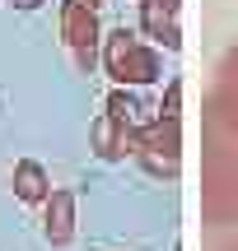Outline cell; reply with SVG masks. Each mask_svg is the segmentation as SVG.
<instances>
[{"mask_svg": "<svg viewBox=\"0 0 238 251\" xmlns=\"http://www.w3.org/2000/svg\"><path fill=\"white\" fill-rule=\"evenodd\" d=\"M201 219L215 228H238V47L224 51L206 98Z\"/></svg>", "mask_w": 238, "mask_h": 251, "instance_id": "obj_1", "label": "cell"}, {"mask_svg": "<svg viewBox=\"0 0 238 251\" xmlns=\"http://www.w3.org/2000/svg\"><path fill=\"white\" fill-rule=\"evenodd\" d=\"M98 61H103V70L112 75L117 89H140V84H154L159 75H164L159 51L136 33V28H112V33H103Z\"/></svg>", "mask_w": 238, "mask_h": 251, "instance_id": "obj_2", "label": "cell"}, {"mask_svg": "<svg viewBox=\"0 0 238 251\" xmlns=\"http://www.w3.org/2000/svg\"><path fill=\"white\" fill-rule=\"evenodd\" d=\"M131 158H136L149 177L173 181L178 172H182V117L159 112V117L140 121V130H136V153H131Z\"/></svg>", "mask_w": 238, "mask_h": 251, "instance_id": "obj_3", "label": "cell"}, {"mask_svg": "<svg viewBox=\"0 0 238 251\" xmlns=\"http://www.w3.org/2000/svg\"><path fill=\"white\" fill-rule=\"evenodd\" d=\"M61 42H65V51L75 56V65L89 75L93 61H98V47H103L98 9L84 5V0H61Z\"/></svg>", "mask_w": 238, "mask_h": 251, "instance_id": "obj_4", "label": "cell"}, {"mask_svg": "<svg viewBox=\"0 0 238 251\" xmlns=\"http://www.w3.org/2000/svg\"><path fill=\"white\" fill-rule=\"evenodd\" d=\"M136 130H140V121H126V117H117V112L103 107L98 117H93V126H89L93 153H98L103 163H121V158H131V153H136Z\"/></svg>", "mask_w": 238, "mask_h": 251, "instance_id": "obj_5", "label": "cell"}, {"mask_svg": "<svg viewBox=\"0 0 238 251\" xmlns=\"http://www.w3.org/2000/svg\"><path fill=\"white\" fill-rule=\"evenodd\" d=\"M136 5H140V33L154 37L164 51H178L182 47V24H178L182 0H136Z\"/></svg>", "mask_w": 238, "mask_h": 251, "instance_id": "obj_6", "label": "cell"}, {"mask_svg": "<svg viewBox=\"0 0 238 251\" xmlns=\"http://www.w3.org/2000/svg\"><path fill=\"white\" fill-rule=\"evenodd\" d=\"M42 233L52 247H70L75 242V196L56 186L42 205Z\"/></svg>", "mask_w": 238, "mask_h": 251, "instance_id": "obj_7", "label": "cell"}, {"mask_svg": "<svg viewBox=\"0 0 238 251\" xmlns=\"http://www.w3.org/2000/svg\"><path fill=\"white\" fill-rule=\"evenodd\" d=\"M9 186H14V200H24V205H47V196L56 191L52 177H47V168H42L37 158H19Z\"/></svg>", "mask_w": 238, "mask_h": 251, "instance_id": "obj_8", "label": "cell"}, {"mask_svg": "<svg viewBox=\"0 0 238 251\" xmlns=\"http://www.w3.org/2000/svg\"><path fill=\"white\" fill-rule=\"evenodd\" d=\"M159 112H168V117H182V79H168V89H164V102H159Z\"/></svg>", "mask_w": 238, "mask_h": 251, "instance_id": "obj_9", "label": "cell"}, {"mask_svg": "<svg viewBox=\"0 0 238 251\" xmlns=\"http://www.w3.org/2000/svg\"><path fill=\"white\" fill-rule=\"evenodd\" d=\"M206 251H238V237H215Z\"/></svg>", "mask_w": 238, "mask_h": 251, "instance_id": "obj_10", "label": "cell"}, {"mask_svg": "<svg viewBox=\"0 0 238 251\" xmlns=\"http://www.w3.org/2000/svg\"><path fill=\"white\" fill-rule=\"evenodd\" d=\"M9 5H14V9H37L42 0H9Z\"/></svg>", "mask_w": 238, "mask_h": 251, "instance_id": "obj_11", "label": "cell"}, {"mask_svg": "<svg viewBox=\"0 0 238 251\" xmlns=\"http://www.w3.org/2000/svg\"><path fill=\"white\" fill-rule=\"evenodd\" d=\"M84 5H93V9H98V5H103V0H84Z\"/></svg>", "mask_w": 238, "mask_h": 251, "instance_id": "obj_12", "label": "cell"}]
</instances>
